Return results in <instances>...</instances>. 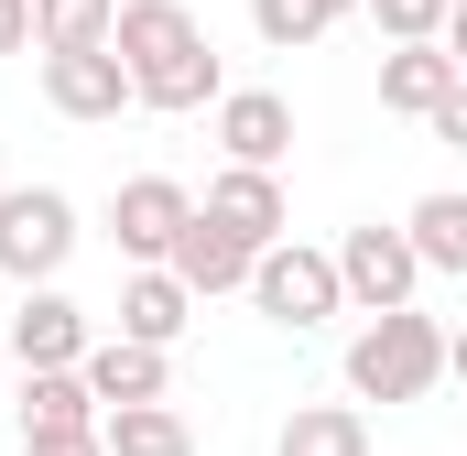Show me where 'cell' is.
Wrapping results in <instances>:
<instances>
[{
    "instance_id": "cell-1",
    "label": "cell",
    "mask_w": 467,
    "mask_h": 456,
    "mask_svg": "<svg viewBox=\"0 0 467 456\" xmlns=\"http://www.w3.org/2000/svg\"><path fill=\"white\" fill-rule=\"evenodd\" d=\"M119 66H130V98L141 109H218V44L185 0H119Z\"/></svg>"
},
{
    "instance_id": "cell-2",
    "label": "cell",
    "mask_w": 467,
    "mask_h": 456,
    "mask_svg": "<svg viewBox=\"0 0 467 456\" xmlns=\"http://www.w3.org/2000/svg\"><path fill=\"white\" fill-rule=\"evenodd\" d=\"M435 380H446V326L413 316V305L369 316V326L348 337V391H358V402H380V413H391V402H424Z\"/></svg>"
},
{
    "instance_id": "cell-3",
    "label": "cell",
    "mask_w": 467,
    "mask_h": 456,
    "mask_svg": "<svg viewBox=\"0 0 467 456\" xmlns=\"http://www.w3.org/2000/svg\"><path fill=\"white\" fill-rule=\"evenodd\" d=\"M250 305L272 316V326H294V337H316L327 316H348V283H337V250H305L294 228L250 261Z\"/></svg>"
},
{
    "instance_id": "cell-4",
    "label": "cell",
    "mask_w": 467,
    "mask_h": 456,
    "mask_svg": "<svg viewBox=\"0 0 467 456\" xmlns=\"http://www.w3.org/2000/svg\"><path fill=\"white\" fill-rule=\"evenodd\" d=\"M77 261V207L66 185H0V272L11 283H55Z\"/></svg>"
},
{
    "instance_id": "cell-5",
    "label": "cell",
    "mask_w": 467,
    "mask_h": 456,
    "mask_svg": "<svg viewBox=\"0 0 467 456\" xmlns=\"http://www.w3.org/2000/svg\"><path fill=\"white\" fill-rule=\"evenodd\" d=\"M337 283H348L358 316H391V305H413V283H424V250H413V228L402 218H358L337 239Z\"/></svg>"
},
{
    "instance_id": "cell-6",
    "label": "cell",
    "mask_w": 467,
    "mask_h": 456,
    "mask_svg": "<svg viewBox=\"0 0 467 456\" xmlns=\"http://www.w3.org/2000/svg\"><path fill=\"white\" fill-rule=\"evenodd\" d=\"M33 66H44V98H55V119H119V109H141V98H130L119 44H66V55H33Z\"/></svg>"
},
{
    "instance_id": "cell-7",
    "label": "cell",
    "mask_w": 467,
    "mask_h": 456,
    "mask_svg": "<svg viewBox=\"0 0 467 456\" xmlns=\"http://www.w3.org/2000/svg\"><path fill=\"white\" fill-rule=\"evenodd\" d=\"M185 218H196V196H185L174 174H130V185H109V239H119V261H163Z\"/></svg>"
},
{
    "instance_id": "cell-8",
    "label": "cell",
    "mask_w": 467,
    "mask_h": 456,
    "mask_svg": "<svg viewBox=\"0 0 467 456\" xmlns=\"http://www.w3.org/2000/svg\"><path fill=\"white\" fill-rule=\"evenodd\" d=\"M88 305H66L55 283H22V305H11V358L22 369H77L88 358Z\"/></svg>"
},
{
    "instance_id": "cell-9",
    "label": "cell",
    "mask_w": 467,
    "mask_h": 456,
    "mask_svg": "<svg viewBox=\"0 0 467 456\" xmlns=\"http://www.w3.org/2000/svg\"><path fill=\"white\" fill-rule=\"evenodd\" d=\"M185 326H196V283H185L174 261H130V283H119V337L174 347Z\"/></svg>"
},
{
    "instance_id": "cell-10",
    "label": "cell",
    "mask_w": 467,
    "mask_h": 456,
    "mask_svg": "<svg viewBox=\"0 0 467 456\" xmlns=\"http://www.w3.org/2000/svg\"><path fill=\"white\" fill-rule=\"evenodd\" d=\"M207 218H218V228H239L250 250H272V239L294 228V207H283L272 163H218V174H207Z\"/></svg>"
},
{
    "instance_id": "cell-11",
    "label": "cell",
    "mask_w": 467,
    "mask_h": 456,
    "mask_svg": "<svg viewBox=\"0 0 467 456\" xmlns=\"http://www.w3.org/2000/svg\"><path fill=\"white\" fill-rule=\"evenodd\" d=\"M163 261H174V272L196 283V305H207V294H250V261H261V250H250L239 228H218L207 207H196V218L174 228V250H163Z\"/></svg>"
},
{
    "instance_id": "cell-12",
    "label": "cell",
    "mask_w": 467,
    "mask_h": 456,
    "mask_svg": "<svg viewBox=\"0 0 467 456\" xmlns=\"http://www.w3.org/2000/svg\"><path fill=\"white\" fill-rule=\"evenodd\" d=\"M218 141H229V163H283L294 152V98L283 88H229L218 98Z\"/></svg>"
},
{
    "instance_id": "cell-13",
    "label": "cell",
    "mask_w": 467,
    "mask_h": 456,
    "mask_svg": "<svg viewBox=\"0 0 467 456\" xmlns=\"http://www.w3.org/2000/svg\"><path fill=\"white\" fill-rule=\"evenodd\" d=\"M457 77H467V66L446 55V44H391V55H380V109H391V119H435Z\"/></svg>"
},
{
    "instance_id": "cell-14",
    "label": "cell",
    "mask_w": 467,
    "mask_h": 456,
    "mask_svg": "<svg viewBox=\"0 0 467 456\" xmlns=\"http://www.w3.org/2000/svg\"><path fill=\"white\" fill-rule=\"evenodd\" d=\"M77 369H88L99 413H109V402H163V347H141V337H99Z\"/></svg>"
},
{
    "instance_id": "cell-15",
    "label": "cell",
    "mask_w": 467,
    "mask_h": 456,
    "mask_svg": "<svg viewBox=\"0 0 467 456\" xmlns=\"http://www.w3.org/2000/svg\"><path fill=\"white\" fill-rule=\"evenodd\" d=\"M99 435H109V456H196V424L174 402H109Z\"/></svg>"
},
{
    "instance_id": "cell-16",
    "label": "cell",
    "mask_w": 467,
    "mask_h": 456,
    "mask_svg": "<svg viewBox=\"0 0 467 456\" xmlns=\"http://www.w3.org/2000/svg\"><path fill=\"white\" fill-rule=\"evenodd\" d=\"M272 456H369V413L358 402H294V424L272 435Z\"/></svg>"
},
{
    "instance_id": "cell-17",
    "label": "cell",
    "mask_w": 467,
    "mask_h": 456,
    "mask_svg": "<svg viewBox=\"0 0 467 456\" xmlns=\"http://www.w3.org/2000/svg\"><path fill=\"white\" fill-rule=\"evenodd\" d=\"M55 424H99L88 369H22V435H55Z\"/></svg>"
},
{
    "instance_id": "cell-18",
    "label": "cell",
    "mask_w": 467,
    "mask_h": 456,
    "mask_svg": "<svg viewBox=\"0 0 467 456\" xmlns=\"http://www.w3.org/2000/svg\"><path fill=\"white\" fill-rule=\"evenodd\" d=\"M413 250H424V272H467V196L457 185H435V196H413Z\"/></svg>"
},
{
    "instance_id": "cell-19",
    "label": "cell",
    "mask_w": 467,
    "mask_h": 456,
    "mask_svg": "<svg viewBox=\"0 0 467 456\" xmlns=\"http://www.w3.org/2000/svg\"><path fill=\"white\" fill-rule=\"evenodd\" d=\"M348 11H369V0H250V33H261L272 55H294V44H316V33H337Z\"/></svg>"
},
{
    "instance_id": "cell-20",
    "label": "cell",
    "mask_w": 467,
    "mask_h": 456,
    "mask_svg": "<svg viewBox=\"0 0 467 456\" xmlns=\"http://www.w3.org/2000/svg\"><path fill=\"white\" fill-rule=\"evenodd\" d=\"M119 0H33V55H66V44H109Z\"/></svg>"
},
{
    "instance_id": "cell-21",
    "label": "cell",
    "mask_w": 467,
    "mask_h": 456,
    "mask_svg": "<svg viewBox=\"0 0 467 456\" xmlns=\"http://www.w3.org/2000/svg\"><path fill=\"white\" fill-rule=\"evenodd\" d=\"M369 22H380V44H435L446 0H369Z\"/></svg>"
},
{
    "instance_id": "cell-22",
    "label": "cell",
    "mask_w": 467,
    "mask_h": 456,
    "mask_svg": "<svg viewBox=\"0 0 467 456\" xmlns=\"http://www.w3.org/2000/svg\"><path fill=\"white\" fill-rule=\"evenodd\" d=\"M22 456H109L99 424H55V435H22Z\"/></svg>"
},
{
    "instance_id": "cell-23",
    "label": "cell",
    "mask_w": 467,
    "mask_h": 456,
    "mask_svg": "<svg viewBox=\"0 0 467 456\" xmlns=\"http://www.w3.org/2000/svg\"><path fill=\"white\" fill-rule=\"evenodd\" d=\"M424 130H435V141H457V152H467V77H457V88H446V109L424 119Z\"/></svg>"
},
{
    "instance_id": "cell-24",
    "label": "cell",
    "mask_w": 467,
    "mask_h": 456,
    "mask_svg": "<svg viewBox=\"0 0 467 456\" xmlns=\"http://www.w3.org/2000/svg\"><path fill=\"white\" fill-rule=\"evenodd\" d=\"M0 55H33V0H0Z\"/></svg>"
},
{
    "instance_id": "cell-25",
    "label": "cell",
    "mask_w": 467,
    "mask_h": 456,
    "mask_svg": "<svg viewBox=\"0 0 467 456\" xmlns=\"http://www.w3.org/2000/svg\"><path fill=\"white\" fill-rule=\"evenodd\" d=\"M435 44H446V55L467 66V0H446V33H435Z\"/></svg>"
},
{
    "instance_id": "cell-26",
    "label": "cell",
    "mask_w": 467,
    "mask_h": 456,
    "mask_svg": "<svg viewBox=\"0 0 467 456\" xmlns=\"http://www.w3.org/2000/svg\"><path fill=\"white\" fill-rule=\"evenodd\" d=\"M446 369H457V380H467V326H457V337H446Z\"/></svg>"
}]
</instances>
